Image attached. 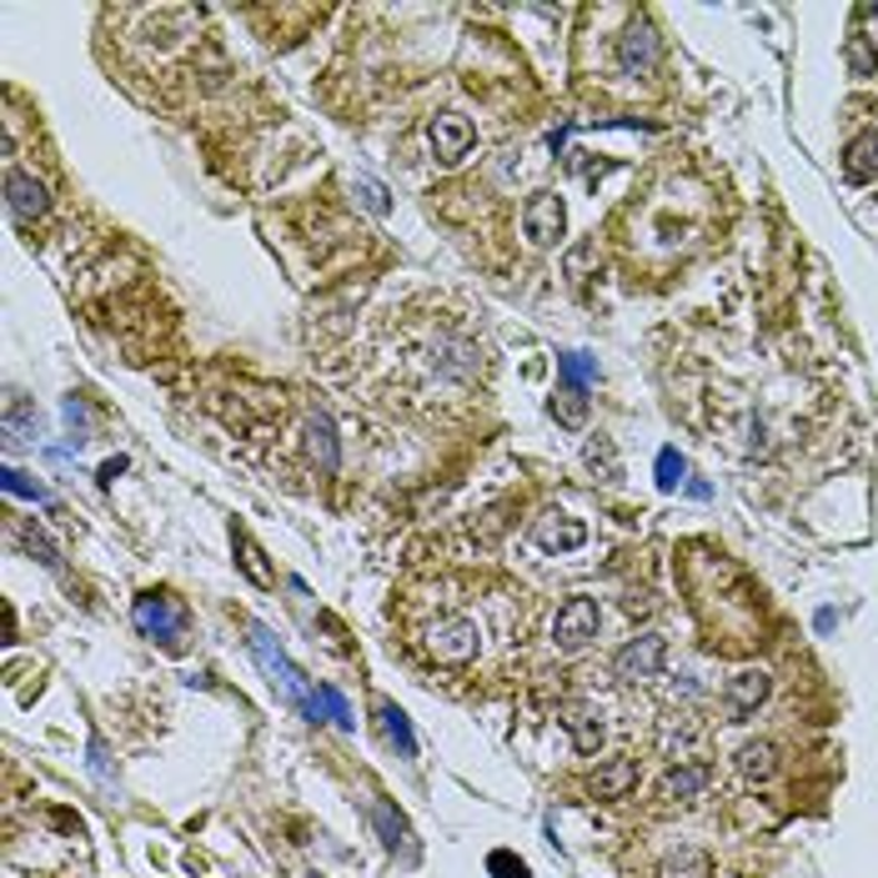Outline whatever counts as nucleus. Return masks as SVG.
<instances>
[{"label": "nucleus", "mask_w": 878, "mask_h": 878, "mask_svg": "<svg viewBox=\"0 0 878 878\" xmlns=\"http://www.w3.org/2000/svg\"><path fill=\"white\" fill-rule=\"evenodd\" d=\"M623 66L637 76H647L657 66V36L647 31V26H633V31L623 36Z\"/></svg>", "instance_id": "nucleus-13"}, {"label": "nucleus", "mask_w": 878, "mask_h": 878, "mask_svg": "<svg viewBox=\"0 0 878 878\" xmlns=\"http://www.w3.org/2000/svg\"><path fill=\"white\" fill-rule=\"evenodd\" d=\"M472 142H477V131L467 116H457V111L432 116V152L442 156V162H462V156L472 152Z\"/></svg>", "instance_id": "nucleus-8"}, {"label": "nucleus", "mask_w": 878, "mask_h": 878, "mask_svg": "<svg viewBox=\"0 0 878 878\" xmlns=\"http://www.w3.org/2000/svg\"><path fill=\"white\" fill-rule=\"evenodd\" d=\"M382 728H387V738H397V743L412 753V733H407V723H402V713H397V708H382Z\"/></svg>", "instance_id": "nucleus-20"}, {"label": "nucleus", "mask_w": 878, "mask_h": 878, "mask_svg": "<svg viewBox=\"0 0 878 878\" xmlns=\"http://www.w3.org/2000/svg\"><path fill=\"white\" fill-rule=\"evenodd\" d=\"M708 783H713V768L708 763H677L663 773L657 798H663V803H693V798L708 793Z\"/></svg>", "instance_id": "nucleus-7"}, {"label": "nucleus", "mask_w": 878, "mask_h": 878, "mask_svg": "<svg viewBox=\"0 0 878 878\" xmlns=\"http://www.w3.org/2000/svg\"><path fill=\"white\" fill-rule=\"evenodd\" d=\"M593 256H597V242H583V246H577V252H567V276H583V266L587 262H593Z\"/></svg>", "instance_id": "nucleus-22"}, {"label": "nucleus", "mask_w": 878, "mask_h": 878, "mask_svg": "<svg viewBox=\"0 0 878 878\" xmlns=\"http://www.w3.org/2000/svg\"><path fill=\"white\" fill-rule=\"evenodd\" d=\"M563 728L573 733V748L583 758H593L597 748H603V718L587 713V708H573V713H563Z\"/></svg>", "instance_id": "nucleus-12"}, {"label": "nucleus", "mask_w": 878, "mask_h": 878, "mask_svg": "<svg viewBox=\"0 0 878 878\" xmlns=\"http://www.w3.org/2000/svg\"><path fill=\"white\" fill-rule=\"evenodd\" d=\"M667 663V637L663 633H637L633 643L617 647L613 657V673L623 677V683H647V677H657Z\"/></svg>", "instance_id": "nucleus-3"}, {"label": "nucleus", "mask_w": 878, "mask_h": 878, "mask_svg": "<svg viewBox=\"0 0 878 878\" xmlns=\"http://www.w3.org/2000/svg\"><path fill=\"white\" fill-rule=\"evenodd\" d=\"M738 773H743L748 783H768V778L778 773V748L773 743H743L738 748Z\"/></svg>", "instance_id": "nucleus-15"}, {"label": "nucleus", "mask_w": 878, "mask_h": 878, "mask_svg": "<svg viewBox=\"0 0 878 878\" xmlns=\"http://www.w3.org/2000/svg\"><path fill=\"white\" fill-rule=\"evenodd\" d=\"M563 222H567V212H563V202H557L553 192L527 196V206H523V236L533 246H553L557 236H563Z\"/></svg>", "instance_id": "nucleus-5"}, {"label": "nucleus", "mask_w": 878, "mask_h": 878, "mask_svg": "<svg viewBox=\"0 0 878 878\" xmlns=\"http://www.w3.org/2000/svg\"><path fill=\"white\" fill-rule=\"evenodd\" d=\"M6 196H11V216L16 222H41L46 216V186L31 182V176L21 172V166H6Z\"/></svg>", "instance_id": "nucleus-10"}, {"label": "nucleus", "mask_w": 878, "mask_h": 878, "mask_svg": "<svg viewBox=\"0 0 878 878\" xmlns=\"http://www.w3.org/2000/svg\"><path fill=\"white\" fill-rule=\"evenodd\" d=\"M597 627H603V613H597L593 597H567V603L557 607V617H553L557 653H577V647H587L597 637Z\"/></svg>", "instance_id": "nucleus-2"}, {"label": "nucleus", "mask_w": 878, "mask_h": 878, "mask_svg": "<svg viewBox=\"0 0 878 878\" xmlns=\"http://www.w3.org/2000/svg\"><path fill=\"white\" fill-rule=\"evenodd\" d=\"M533 537H537V547H543V553H573V547H583V543H587V527L567 517L563 527H557V523H537V527H533Z\"/></svg>", "instance_id": "nucleus-14"}, {"label": "nucleus", "mask_w": 878, "mask_h": 878, "mask_svg": "<svg viewBox=\"0 0 878 878\" xmlns=\"http://www.w3.org/2000/svg\"><path fill=\"white\" fill-rule=\"evenodd\" d=\"M557 412H563L567 427H577V422H583V412H587V397L583 392H563V407H557Z\"/></svg>", "instance_id": "nucleus-21"}, {"label": "nucleus", "mask_w": 878, "mask_h": 878, "mask_svg": "<svg viewBox=\"0 0 878 878\" xmlns=\"http://www.w3.org/2000/svg\"><path fill=\"white\" fill-rule=\"evenodd\" d=\"M402 653L442 677H503L523 647L527 593L503 577H432L397 603Z\"/></svg>", "instance_id": "nucleus-1"}, {"label": "nucleus", "mask_w": 878, "mask_h": 878, "mask_svg": "<svg viewBox=\"0 0 878 878\" xmlns=\"http://www.w3.org/2000/svg\"><path fill=\"white\" fill-rule=\"evenodd\" d=\"M302 447H306V462H312L316 472L332 477L336 467H342V442H336V427H332V417H326L322 407L302 417Z\"/></svg>", "instance_id": "nucleus-4"}, {"label": "nucleus", "mask_w": 878, "mask_h": 878, "mask_svg": "<svg viewBox=\"0 0 878 878\" xmlns=\"http://www.w3.org/2000/svg\"><path fill=\"white\" fill-rule=\"evenodd\" d=\"M136 623H142L152 637H182L186 613H182V603H176V597H166V593H146L142 603H136Z\"/></svg>", "instance_id": "nucleus-6"}, {"label": "nucleus", "mask_w": 878, "mask_h": 878, "mask_svg": "<svg viewBox=\"0 0 878 878\" xmlns=\"http://www.w3.org/2000/svg\"><path fill=\"white\" fill-rule=\"evenodd\" d=\"M236 547H242V563H246V573H252L256 577V583H272V573H266V567H262V553H256V547L252 543H246V537H236Z\"/></svg>", "instance_id": "nucleus-19"}, {"label": "nucleus", "mask_w": 878, "mask_h": 878, "mask_svg": "<svg viewBox=\"0 0 878 878\" xmlns=\"http://www.w3.org/2000/svg\"><path fill=\"white\" fill-rule=\"evenodd\" d=\"M768 687H773V677H768L763 667H743V673L728 677V708H733L738 718L758 713V703L768 697Z\"/></svg>", "instance_id": "nucleus-11"}, {"label": "nucleus", "mask_w": 878, "mask_h": 878, "mask_svg": "<svg viewBox=\"0 0 878 878\" xmlns=\"http://www.w3.org/2000/svg\"><path fill=\"white\" fill-rule=\"evenodd\" d=\"M657 482H663V487H677V482H683V457H677V452H663V457H657Z\"/></svg>", "instance_id": "nucleus-18"}, {"label": "nucleus", "mask_w": 878, "mask_h": 878, "mask_svg": "<svg viewBox=\"0 0 878 878\" xmlns=\"http://www.w3.org/2000/svg\"><path fill=\"white\" fill-rule=\"evenodd\" d=\"M708 874H713V868H708L703 848H677V853L663 864V878H708Z\"/></svg>", "instance_id": "nucleus-16"}, {"label": "nucleus", "mask_w": 878, "mask_h": 878, "mask_svg": "<svg viewBox=\"0 0 878 878\" xmlns=\"http://www.w3.org/2000/svg\"><path fill=\"white\" fill-rule=\"evenodd\" d=\"M637 788V758H607L587 773V798H627Z\"/></svg>", "instance_id": "nucleus-9"}, {"label": "nucleus", "mask_w": 878, "mask_h": 878, "mask_svg": "<svg viewBox=\"0 0 878 878\" xmlns=\"http://www.w3.org/2000/svg\"><path fill=\"white\" fill-rule=\"evenodd\" d=\"M848 66H853V76H874L878 71V56H874V46H868L864 36L848 41Z\"/></svg>", "instance_id": "nucleus-17"}]
</instances>
